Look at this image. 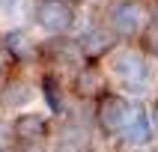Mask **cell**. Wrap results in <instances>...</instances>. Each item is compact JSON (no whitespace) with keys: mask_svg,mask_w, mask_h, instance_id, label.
Masks as SVG:
<instances>
[{"mask_svg":"<svg viewBox=\"0 0 158 152\" xmlns=\"http://www.w3.org/2000/svg\"><path fill=\"white\" fill-rule=\"evenodd\" d=\"M110 72L128 92H143L149 87V66L143 60V54L137 51H119L110 60Z\"/></svg>","mask_w":158,"mask_h":152,"instance_id":"1","label":"cell"},{"mask_svg":"<svg viewBox=\"0 0 158 152\" xmlns=\"http://www.w3.org/2000/svg\"><path fill=\"white\" fill-rule=\"evenodd\" d=\"M107 21H110V30H114L116 36H137L143 33V24H146V9H143V3H137V0H116V3H110V9H107Z\"/></svg>","mask_w":158,"mask_h":152,"instance_id":"2","label":"cell"},{"mask_svg":"<svg viewBox=\"0 0 158 152\" xmlns=\"http://www.w3.org/2000/svg\"><path fill=\"white\" fill-rule=\"evenodd\" d=\"M36 21L48 33H66L75 21L72 3L69 0H39L36 3Z\"/></svg>","mask_w":158,"mask_h":152,"instance_id":"3","label":"cell"},{"mask_svg":"<svg viewBox=\"0 0 158 152\" xmlns=\"http://www.w3.org/2000/svg\"><path fill=\"white\" fill-rule=\"evenodd\" d=\"M131 107H128V101L119 96H107L102 105H98V125L105 128L107 134L114 131H125V125H128V119H131Z\"/></svg>","mask_w":158,"mask_h":152,"instance_id":"4","label":"cell"},{"mask_svg":"<svg viewBox=\"0 0 158 152\" xmlns=\"http://www.w3.org/2000/svg\"><path fill=\"white\" fill-rule=\"evenodd\" d=\"M114 30L107 33L105 27H89L87 33L81 36V51L87 54V57H102V54H107L110 48H114Z\"/></svg>","mask_w":158,"mask_h":152,"instance_id":"5","label":"cell"},{"mask_svg":"<svg viewBox=\"0 0 158 152\" xmlns=\"http://www.w3.org/2000/svg\"><path fill=\"white\" fill-rule=\"evenodd\" d=\"M125 140L131 143V146H143V143H149L152 137V125H149V116H146V110L143 107H137L131 113V119H128V125H125Z\"/></svg>","mask_w":158,"mask_h":152,"instance_id":"6","label":"cell"},{"mask_svg":"<svg viewBox=\"0 0 158 152\" xmlns=\"http://www.w3.org/2000/svg\"><path fill=\"white\" fill-rule=\"evenodd\" d=\"M45 128H48V122H45L39 113H24V116H18V119H15V125H12L15 137H18V140H27V143L42 140Z\"/></svg>","mask_w":158,"mask_h":152,"instance_id":"7","label":"cell"},{"mask_svg":"<svg viewBox=\"0 0 158 152\" xmlns=\"http://www.w3.org/2000/svg\"><path fill=\"white\" fill-rule=\"evenodd\" d=\"M6 48L12 51V57H18V60H33V54H36V45L30 42V36H27L24 30L6 33Z\"/></svg>","mask_w":158,"mask_h":152,"instance_id":"8","label":"cell"},{"mask_svg":"<svg viewBox=\"0 0 158 152\" xmlns=\"http://www.w3.org/2000/svg\"><path fill=\"white\" fill-rule=\"evenodd\" d=\"M102 87H105V78H102V72L98 69H81L78 72V80H75V89H78L81 96H96V92H102Z\"/></svg>","mask_w":158,"mask_h":152,"instance_id":"9","label":"cell"},{"mask_svg":"<svg viewBox=\"0 0 158 152\" xmlns=\"http://www.w3.org/2000/svg\"><path fill=\"white\" fill-rule=\"evenodd\" d=\"M42 92H45V101L51 105V110L60 113V110H63V96H60V84H57V78H45L42 80Z\"/></svg>","mask_w":158,"mask_h":152,"instance_id":"10","label":"cell"},{"mask_svg":"<svg viewBox=\"0 0 158 152\" xmlns=\"http://www.w3.org/2000/svg\"><path fill=\"white\" fill-rule=\"evenodd\" d=\"M27 98H30V87H27V84H21V87L12 84V87L3 92V105H15V101H27Z\"/></svg>","mask_w":158,"mask_h":152,"instance_id":"11","label":"cell"},{"mask_svg":"<svg viewBox=\"0 0 158 152\" xmlns=\"http://www.w3.org/2000/svg\"><path fill=\"white\" fill-rule=\"evenodd\" d=\"M146 48H149V54L158 57V27H152L149 33H146Z\"/></svg>","mask_w":158,"mask_h":152,"instance_id":"12","label":"cell"},{"mask_svg":"<svg viewBox=\"0 0 158 152\" xmlns=\"http://www.w3.org/2000/svg\"><path fill=\"white\" fill-rule=\"evenodd\" d=\"M15 3H18V0H0V12H12Z\"/></svg>","mask_w":158,"mask_h":152,"instance_id":"13","label":"cell"},{"mask_svg":"<svg viewBox=\"0 0 158 152\" xmlns=\"http://www.w3.org/2000/svg\"><path fill=\"white\" fill-rule=\"evenodd\" d=\"M152 119H155V128H158V101H155V110H152Z\"/></svg>","mask_w":158,"mask_h":152,"instance_id":"14","label":"cell"},{"mask_svg":"<svg viewBox=\"0 0 158 152\" xmlns=\"http://www.w3.org/2000/svg\"><path fill=\"white\" fill-rule=\"evenodd\" d=\"M0 84H3V63H0Z\"/></svg>","mask_w":158,"mask_h":152,"instance_id":"15","label":"cell"}]
</instances>
